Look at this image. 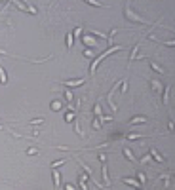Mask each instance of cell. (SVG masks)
Masks as SVG:
<instances>
[{
    "label": "cell",
    "instance_id": "6da1fadb",
    "mask_svg": "<svg viewBox=\"0 0 175 190\" xmlns=\"http://www.w3.org/2000/svg\"><path fill=\"white\" fill-rule=\"evenodd\" d=\"M120 50H122V46H112V48H109L107 51H103V53H99V55H97V57L93 59V63H91V67H90V74H91V76L95 74V70H97V67H99V63H101V61L107 57V55L114 53V51H120Z\"/></svg>",
    "mask_w": 175,
    "mask_h": 190
},
{
    "label": "cell",
    "instance_id": "7a4b0ae2",
    "mask_svg": "<svg viewBox=\"0 0 175 190\" xmlns=\"http://www.w3.org/2000/svg\"><path fill=\"white\" fill-rule=\"evenodd\" d=\"M124 15H126L128 19H130V21H135V23H145V25H152L151 21H147V19H143L141 15H137V13H135V12H133V10H131V6H130V4H126Z\"/></svg>",
    "mask_w": 175,
    "mask_h": 190
},
{
    "label": "cell",
    "instance_id": "3957f363",
    "mask_svg": "<svg viewBox=\"0 0 175 190\" xmlns=\"http://www.w3.org/2000/svg\"><path fill=\"white\" fill-rule=\"evenodd\" d=\"M13 4H15L19 10H23V12H29V13H36V12H38L34 6H30V4H25V2H13Z\"/></svg>",
    "mask_w": 175,
    "mask_h": 190
},
{
    "label": "cell",
    "instance_id": "277c9868",
    "mask_svg": "<svg viewBox=\"0 0 175 190\" xmlns=\"http://www.w3.org/2000/svg\"><path fill=\"white\" fill-rule=\"evenodd\" d=\"M82 40H84V44L88 46V50H91V48H95V50H97V46H99V44H97V40L91 36V34H86V36L82 38Z\"/></svg>",
    "mask_w": 175,
    "mask_h": 190
},
{
    "label": "cell",
    "instance_id": "5b68a950",
    "mask_svg": "<svg viewBox=\"0 0 175 190\" xmlns=\"http://www.w3.org/2000/svg\"><path fill=\"white\" fill-rule=\"evenodd\" d=\"M148 154H151V158H154V160H156L158 163H164V162H166V158H164V156H162V154L158 152L154 146H151V152H148Z\"/></svg>",
    "mask_w": 175,
    "mask_h": 190
},
{
    "label": "cell",
    "instance_id": "8992f818",
    "mask_svg": "<svg viewBox=\"0 0 175 190\" xmlns=\"http://www.w3.org/2000/svg\"><path fill=\"white\" fill-rule=\"evenodd\" d=\"M147 120H148L147 116H133L131 120L128 122V126H130V127H133V126H137V124H145Z\"/></svg>",
    "mask_w": 175,
    "mask_h": 190
},
{
    "label": "cell",
    "instance_id": "52a82bcc",
    "mask_svg": "<svg viewBox=\"0 0 175 190\" xmlns=\"http://www.w3.org/2000/svg\"><path fill=\"white\" fill-rule=\"evenodd\" d=\"M84 82H86L84 78H74V80H65L63 84H65V86H69V88H76V86H82Z\"/></svg>",
    "mask_w": 175,
    "mask_h": 190
},
{
    "label": "cell",
    "instance_id": "ba28073f",
    "mask_svg": "<svg viewBox=\"0 0 175 190\" xmlns=\"http://www.w3.org/2000/svg\"><path fill=\"white\" fill-rule=\"evenodd\" d=\"M51 175H53V186L61 188V173L57 171V169H51Z\"/></svg>",
    "mask_w": 175,
    "mask_h": 190
},
{
    "label": "cell",
    "instance_id": "9c48e42d",
    "mask_svg": "<svg viewBox=\"0 0 175 190\" xmlns=\"http://www.w3.org/2000/svg\"><path fill=\"white\" fill-rule=\"evenodd\" d=\"M101 173H103V181H105V184H107V186H110V177H109V169H107V163H103Z\"/></svg>",
    "mask_w": 175,
    "mask_h": 190
},
{
    "label": "cell",
    "instance_id": "30bf717a",
    "mask_svg": "<svg viewBox=\"0 0 175 190\" xmlns=\"http://www.w3.org/2000/svg\"><path fill=\"white\" fill-rule=\"evenodd\" d=\"M151 88H152L154 93H158V91H162V82L156 80V78H152V80H151Z\"/></svg>",
    "mask_w": 175,
    "mask_h": 190
},
{
    "label": "cell",
    "instance_id": "8fae6325",
    "mask_svg": "<svg viewBox=\"0 0 175 190\" xmlns=\"http://www.w3.org/2000/svg\"><path fill=\"white\" fill-rule=\"evenodd\" d=\"M151 69L154 70V72H158V74H168V72H166V69H162V67L158 65L156 61H151Z\"/></svg>",
    "mask_w": 175,
    "mask_h": 190
},
{
    "label": "cell",
    "instance_id": "7c38bea8",
    "mask_svg": "<svg viewBox=\"0 0 175 190\" xmlns=\"http://www.w3.org/2000/svg\"><path fill=\"white\" fill-rule=\"evenodd\" d=\"M160 177L164 179V190H168L169 184H171V173H162Z\"/></svg>",
    "mask_w": 175,
    "mask_h": 190
},
{
    "label": "cell",
    "instance_id": "4fadbf2b",
    "mask_svg": "<svg viewBox=\"0 0 175 190\" xmlns=\"http://www.w3.org/2000/svg\"><path fill=\"white\" fill-rule=\"evenodd\" d=\"M169 91H171V84H168L166 89H164V99H162L164 105H168V103H169Z\"/></svg>",
    "mask_w": 175,
    "mask_h": 190
},
{
    "label": "cell",
    "instance_id": "5bb4252c",
    "mask_svg": "<svg viewBox=\"0 0 175 190\" xmlns=\"http://www.w3.org/2000/svg\"><path fill=\"white\" fill-rule=\"evenodd\" d=\"M124 183L130 184V186H133V188H143L141 184H139V181H135V179H124Z\"/></svg>",
    "mask_w": 175,
    "mask_h": 190
},
{
    "label": "cell",
    "instance_id": "9a60e30c",
    "mask_svg": "<svg viewBox=\"0 0 175 190\" xmlns=\"http://www.w3.org/2000/svg\"><path fill=\"white\" fill-rule=\"evenodd\" d=\"M78 163H80V167H82V169H84V171H86V175H93V171H91V167L88 166V163H84L82 160H78Z\"/></svg>",
    "mask_w": 175,
    "mask_h": 190
},
{
    "label": "cell",
    "instance_id": "2e32d148",
    "mask_svg": "<svg viewBox=\"0 0 175 190\" xmlns=\"http://www.w3.org/2000/svg\"><path fill=\"white\" fill-rule=\"evenodd\" d=\"M124 156L128 158V160H130V162H133V163H135L137 160H135V156H133V152L130 150V148H124Z\"/></svg>",
    "mask_w": 175,
    "mask_h": 190
},
{
    "label": "cell",
    "instance_id": "e0dca14e",
    "mask_svg": "<svg viewBox=\"0 0 175 190\" xmlns=\"http://www.w3.org/2000/svg\"><path fill=\"white\" fill-rule=\"evenodd\" d=\"M61 109H63V103H61V101L55 99L53 103H51V110H53V112H57V110H61Z\"/></svg>",
    "mask_w": 175,
    "mask_h": 190
},
{
    "label": "cell",
    "instance_id": "ac0fdd59",
    "mask_svg": "<svg viewBox=\"0 0 175 190\" xmlns=\"http://www.w3.org/2000/svg\"><path fill=\"white\" fill-rule=\"evenodd\" d=\"M128 84H130V80H128V78L120 80V91H122V93H126V91H128Z\"/></svg>",
    "mask_w": 175,
    "mask_h": 190
},
{
    "label": "cell",
    "instance_id": "d6986e66",
    "mask_svg": "<svg viewBox=\"0 0 175 190\" xmlns=\"http://www.w3.org/2000/svg\"><path fill=\"white\" fill-rule=\"evenodd\" d=\"M139 48H141V44H137V46H135V48H133V50H131V53H130V63H131V61H133V59H137V51H139Z\"/></svg>",
    "mask_w": 175,
    "mask_h": 190
},
{
    "label": "cell",
    "instance_id": "ffe728a7",
    "mask_svg": "<svg viewBox=\"0 0 175 190\" xmlns=\"http://www.w3.org/2000/svg\"><path fill=\"white\" fill-rule=\"evenodd\" d=\"M0 84H8V76H6V70L0 67Z\"/></svg>",
    "mask_w": 175,
    "mask_h": 190
},
{
    "label": "cell",
    "instance_id": "44dd1931",
    "mask_svg": "<svg viewBox=\"0 0 175 190\" xmlns=\"http://www.w3.org/2000/svg\"><path fill=\"white\" fill-rule=\"evenodd\" d=\"M137 179H139V184H141V186L147 183V175H145L143 171H137Z\"/></svg>",
    "mask_w": 175,
    "mask_h": 190
},
{
    "label": "cell",
    "instance_id": "7402d4cb",
    "mask_svg": "<svg viewBox=\"0 0 175 190\" xmlns=\"http://www.w3.org/2000/svg\"><path fill=\"white\" fill-rule=\"evenodd\" d=\"M65 162H67L65 158H61V160H55V162H51V166H50V167H51V169H57L59 166H63Z\"/></svg>",
    "mask_w": 175,
    "mask_h": 190
},
{
    "label": "cell",
    "instance_id": "603a6c76",
    "mask_svg": "<svg viewBox=\"0 0 175 190\" xmlns=\"http://www.w3.org/2000/svg\"><path fill=\"white\" fill-rule=\"evenodd\" d=\"M93 112H95V116H97V118H101V116H103V110H101V103H95V106H93Z\"/></svg>",
    "mask_w": 175,
    "mask_h": 190
},
{
    "label": "cell",
    "instance_id": "cb8c5ba5",
    "mask_svg": "<svg viewBox=\"0 0 175 190\" xmlns=\"http://www.w3.org/2000/svg\"><path fill=\"white\" fill-rule=\"evenodd\" d=\"M73 42H74L73 33H69V34H67V50H70V48H73Z\"/></svg>",
    "mask_w": 175,
    "mask_h": 190
},
{
    "label": "cell",
    "instance_id": "d4e9b609",
    "mask_svg": "<svg viewBox=\"0 0 175 190\" xmlns=\"http://www.w3.org/2000/svg\"><path fill=\"white\" fill-rule=\"evenodd\" d=\"M29 124L30 126H40V124H44V118H34V120H30Z\"/></svg>",
    "mask_w": 175,
    "mask_h": 190
},
{
    "label": "cell",
    "instance_id": "484cf974",
    "mask_svg": "<svg viewBox=\"0 0 175 190\" xmlns=\"http://www.w3.org/2000/svg\"><path fill=\"white\" fill-rule=\"evenodd\" d=\"M74 116H76V114H74L73 110H70V112H67V114H65V122H73V120H74Z\"/></svg>",
    "mask_w": 175,
    "mask_h": 190
},
{
    "label": "cell",
    "instance_id": "4316f807",
    "mask_svg": "<svg viewBox=\"0 0 175 190\" xmlns=\"http://www.w3.org/2000/svg\"><path fill=\"white\" fill-rule=\"evenodd\" d=\"M27 154H29V156H33V154H38V148H36V146H29V148H27Z\"/></svg>",
    "mask_w": 175,
    "mask_h": 190
},
{
    "label": "cell",
    "instance_id": "83f0119b",
    "mask_svg": "<svg viewBox=\"0 0 175 190\" xmlns=\"http://www.w3.org/2000/svg\"><path fill=\"white\" fill-rule=\"evenodd\" d=\"M151 162H152L151 154H147V156H143V158H141V163H151Z\"/></svg>",
    "mask_w": 175,
    "mask_h": 190
},
{
    "label": "cell",
    "instance_id": "f1b7e54d",
    "mask_svg": "<svg viewBox=\"0 0 175 190\" xmlns=\"http://www.w3.org/2000/svg\"><path fill=\"white\" fill-rule=\"evenodd\" d=\"M88 4H90V6H95V8H105V6H103V4L95 2V0H88Z\"/></svg>",
    "mask_w": 175,
    "mask_h": 190
},
{
    "label": "cell",
    "instance_id": "f546056e",
    "mask_svg": "<svg viewBox=\"0 0 175 190\" xmlns=\"http://www.w3.org/2000/svg\"><path fill=\"white\" fill-rule=\"evenodd\" d=\"M93 55H95V53H93V50H84V57H90V59H91Z\"/></svg>",
    "mask_w": 175,
    "mask_h": 190
},
{
    "label": "cell",
    "instance_id": "4dcf8cb0",
    "mask_svg": "<svg viewBox=\"0 0 175 190\" xmlns=\"http://www.w3.org/2000/svg\"><path fill=\"white\" fill-rule=\"evenodd\" d=\"M80 34H82V27H78V29L73 33V38H80Z\"/></svg>",
    "mask_w": 175,
    "mask_h": 190
},
{
    "label": "cell",
    "instance_id": "1f68e13d",
    "mask_svg": "<svg viewBox=\"0 0 175 190\" xmlns=\"http://www.w3.org/2000/svg\"><path fill=\"white\" fill-rule=\"evenodd\" d=\"M65 97H67V99H65V101H69V103H70V101H73V93H70V91H69V89H67V91H65Z\"/></svg>",
    "mask_w": 175,
    "mask_h": 190
},
{
    "label": "cell",
    "instance_id": "d6a6232c",
    "mask_svg": "<svg viewBox=\"0 0 175 190\" xmlns=\"http://www.w3.org/2000/svg\"><path fill=\"white\" fill-rule=\"evenodd\" d=\"M93 129H101V122L97 120V118L93 120Z\"/></svg>",
    "mask_w": 175,
    "mask_h": 190
},
{
    "label": "cell",
    "instance_id": "836d02e7",
    "mask_svg": "<svg viewBox=\"0 0 175 190\" xmlns=\"http://www.w3.org/2000/svg\"><path fill=\"white\" fill-rule=\"evenodd\" d=\"M99 162L101 163H107V154H99Z\"/></svg>",
    "mask_w": 175,
    "mask_h": 190
},
{
    "label": "cell",
    "instance_id": "e575fe53",
    "mask_svg": "<svg viewBox=\"0 0 175 190\" xmlns=\"http://www.w3.org/2000/svg\"><path fill=\"white\" fill-rule=\"evenodd\" d=\"M63 188H65V190H76L73 184H69V183H65V184H63Z\"/></svg>",
    "mask_w": 175,
    "mask_h": 190
},
{
    "label": "cell",
    "instance_id": "d590c367",
    "mask_svg": "<svg viewBox=\"0 0 175 190\" xmlns=\"http://www.w3.org/2000/svg\"><path fill=\"white\" fill-rule=\"evenodd\" d=\"M101 120L103 122H109V120H112V116H101Z\"/></svg>",
    "mask_w": 175,
    "mask_h": 190
},
{
    "label": "cell",
    "instance_id": "8d00e7d4",
    "mask_svg": "<svg viewBox=\"0 0 175 190\" xmlns=\"http://www.w3.org/2000/svg\"><path fill=\"white\" fill-rule=\"evenodd\" d=\"M137 190H143V188H137Z\"/></svg>",
    "mask_w": 175,
    "mask_h": 190
}]
</instances>
